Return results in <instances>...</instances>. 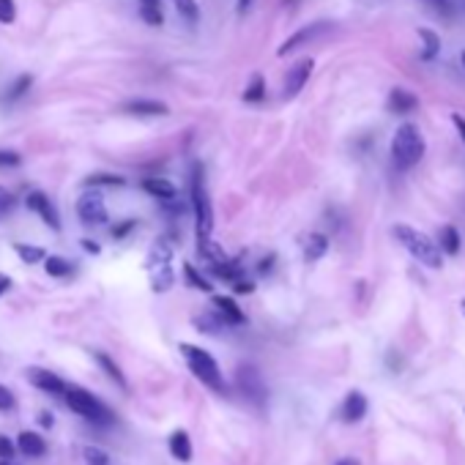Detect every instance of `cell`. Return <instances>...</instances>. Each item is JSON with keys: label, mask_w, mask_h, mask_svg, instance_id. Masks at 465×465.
<instances>
[{"label": "cell", "mask_w": 465, "mask_h": 465, "mask_svg": "<svg viewBox=\"0 0 465 465\" xmlns=\"http://www.w3.org/2000/svg\"><path fill=\"white\" fill-rule=\"evenodd\" d=\"M22 159L16 151H0V167H16Z\"/></svg>", "instance_id": "obj_42"}, {"label": "cell", "mask_w": 465, "mask_h": 465, "mask_svg": "<svg viewBox=\"0 0 465 465\" xmlns=\"http://www.w3.org/2000/svg\"><path fill=\"white\" fill-rule=\"evenodd\" d=\"M181 353H184V359H187V364H189L192 375H195L200 383H206V386H208V389H214V392H225L222 370H219L217 359H214L206 348H198V345L184 342V345H181Z\"/></svg>", "instance_id": "obj_3"}, {"label": "cell", "mask_w": 465, "mask_h": 465, "mask_svg": "<svg viewBox=\"0 0 465 465\" xmlns=\"http://www.w3.org/2000/svg\"><path fill=\"white\" fill-rule=\"evenodd\" d=\"M232 290H235V293H252V290H254V285H252V282H246V279H235V282H232Z\"/></svg>", "instance_id": "obj_43"}, {"label": "cell", "mask_w": 465, "mask_h": 465, "mask_svg": "<svg viewBox=\"0 0 465 465\" xmlns=\"http://www.w3.org/2000/svg\"><path fill=\"white\" fill-rule=\"evenodd\" d=\"M170 260H173V243H170L167 238H156V241L151 243V249H148L145 268H148V274H151V271L167 268V265H170Z\"/></svg>", "instance_id": "obj_11"}, {"label": "cell", "mask_w": 465, "mask_h": 465, "mask_svg": "<svg viewBox=\"0 0 465 465\" xmlns=\"http://www.w3.org/2000/svg\"><path fill=\"white\" fill-rule=\"evenodd\" d=\"M143 189H145L148 195H154L156 200H176V195H178V189H176L167 178H145V181H143Z\"/></svg>", "instance_id": "obj_20"}, {"label": "cell", "mask_w": 465, "mask_h": 465, "mask_svg": "<svg viewBox=\"0 0 465 465\" xmlns=\"http://www.w3.org/2000/svg\"><path fill=\"white\" fill-rule=\"evenodd\" d=\"M312 69H315V60H312V58H301V60H296V63L287 69V77H285V99L298 96V91L307 85Z\"/></svg>", "instance_id": "obj_7"}, {"label": "cell", "mask_w": 465, "mask_h": 465, "mask_svg": "<svg viewBox=\"0 0 465 465\" xmlns=\"http://www.w3.org/2000/svg\"><path fill=\"white\" fill-rule=\"evenodd\" d=\"M173 3H176V11L184 16V22L198 25V19H200V8H198V3H195V0H173Z\"/></svg>", "instance_id": "obj_31"}, {"label": "cell", "mask_w": 465, "mask_h": 465, "mask_svg": "<svg viewBox=\"0 0 465 465\" xmlns=\"http://www.w3.org/2000/svg\"><path fill=\"white\" fill-rule=\"evenodd\" d=\"M184 276H187V282H189V287H195V290H203V293H208L211 290V282L192 265V263H184Z\"/></svg>", "instance_id": "obj_29"}, {"label": "cell", "mask_w": 465, "mask_h": 465, "mask_svg": "<svg viewBox=\"0 0 465 465\" xmlns=\"http://www.w3.org/2000/svg\"><path fill=\"white\" fill-rule=\"evenodd\" d=\"M430 11H436L438 16H444V19H449L452 14H455V8H452V3L449 0H422Z\"/></svg>", "instance_id": "obj_36"}, {"label": "cell", "mask_w": 465, "mask_h": 465, "mask_svg": "<svg viewBox=\"0 0 465 465\" xmlns=\"http://www.w3.org/2000/svg\"><path fill=\"white\" fill-rule=\"evenodd\" d=\"M93 359L99 361V367H102V370H104V372H107V375H110V378H112V381H115V383H118L121 389H126V378H123L121 367H118V364H115V361H112V359H110L107 353L96 350V353H93Z\"/></svg>", "instance_id": "obj_27"}, {"label": "cell", "mask_w": 465, "mask_h": 465, "mask_svg": "<svg viewBox=\"0 0 465 465\" xmlns=\"http://www.w3.org/2000/svg\"><path fill=\"white\" fill-rule=\"evenodd\" d=\"M148 276H151V290H154V293H167V290L173 287V282H176L173 265H167V268H159V271H151Z\"/></svg>", "instance_id": "obj_24"}, {"label": "cell", "mask_w": 465, "mask_h": 465, "mask_svg": "<svg viewBox=\"0 0 465 465\" xmlns=\"http://www.w3.org/2000/svg\"><path fill=\"white\" fill-rule=\"evenodd\" d=\"M25 203H27V208H30V211H36V214L44 219V225H47L49 230H60V217H58V211H55L52 200H49L44 192H30Z\"/></svg>", "instance_id": "obj_8"}, {"label": "cell", "mask_w": 465, "mask_h": 465, "mask_svg": "<svg viewBox=\"0 0 465 465\" xmlns=\"http://www.w3.org/2000/svg\"><path fill=\"white\" fill-rule=\"evenodd\" d=\"M249 3H252V0H238V11H241V14H243V11H246V8H249Z\"/></svg>", "instance_id": "obj_51"}, {"label": "cell", "mask_w": 465, "mask_h": 465, "mask_svg": "<svg viewBox=\"0 0 465 465\" xmlns=\"http://www.w3.org/2000/svg\"><path fill=\"white\" fill-rule=\"evenodd\" d=\"M367 408H370L367 397H364L361 392H350V394L342 400V405H339V419H342L345 425H356V422L364 419Z\"/></svg>", "instance_id": "obj_9"}, {"label": "cell", "mask_w": 465, "mask_h": 465, "mask_svg": "<svg viewBox=\"0 0 465 465\" xmlns=\"http://www.w3.org/2000/svg\"><path fill=\"white\" fill-rule=\"evenodd\" d=\"M337 465H361V463H359V460H353V457H342Z\"/></svg>", "instance_id": "obj_49"}, {"label": "cell", "mask_w": 465, "mask_h": 465, "mask_svg": "<svg viewBox=\"0 0 465 465\" xmlns=\"http://www.w3.org/2000/svg\"><path fill=\"white\" fill-rule=\"evenodd\" d=\"M198 254H200L203 260H208L211 265H219V263L228 260L222 243H217L211 235H198Z\"/></svg>", "instance_id": "obj_18"}, {"label": "cell", "mask_w": 465, "mask_h": 465, "mask_svg": "<svg viewBox=\"0 0 465 465\" xmlns=\"http://www.w3.org/2000/svg\"><path fill=\"white\" fill-rule=\"evenodd\" d=\"M85 184L88 187H126V178L110 176V173H96V176H88Z\"/></svg>", "instance_id": "obj_32"}, {"label": "cell", "mask_w": 465, "mask_h": 465, "mask_svg": "<svg viewBox=\"0 0 465 465\" xmlns=\"http://www.w3.org/2000/svg\"><path fill=\"white\" fill-rule=\"evenodd\" d=\"M167 444H170V455H173L178 463H189V460H192V441H189V433H187V430H176Z\"/></svg>", "instance_id": "obj_19"}, {"label": "cell", "mask_w": 465, "mask_h": 465, "mask_svg": "<svg viewBox=\"0 0 465 465\" xmlns=\"http://www.w3.org/2000/svg\"><path fill=\"white\" fill-rule=\"evenodd\" d=\"M392 235L397 238V243H403L422 265L427 268H441L444 265V249L422 230H414L411 225H394Z\"/></svg>", "instance_id": "obj_1"}, {"label": "cell", "mask_w": 465, "mask_h": 465, "mask_svg": "<svg viewBox=\"0 0 465 465\" xmlns=\"http://www.w3.org/2000/svg\"><path fill=\"white\" fill-rule=\"evenodd\" d=\"M123 112H129V115H167L170 107L156 99H134V102L123 104Z\"/></svg>", "instance_id": "obj_16"}, {"label": "cell", "mask_w": 465, "mask_h": 465, "mask_svg": "<svg viewBox=\"0 0 465 465\" xmlns=\"http://www.w3.org/2000/svg\"><path fill=\"white\" fill-rule=\"evenodd\" d=\"M452 123L457 126V132H460V137H463V143H465V118L463 115H452Z\"/></svg>", "instance_id": "obj_46"}, {"label": "cell", "mask_w": 465, "mask_h": 465, "mask_svg": "<svg viewBox=\"0 0 465 465\" xmlns=\"http://www.w3.org/2000/svg\"><path fill=\"white\" fill-rule=\"evenodd\" d=\"M419 38L425 41V52H422V58H425V60H433V58L438 55V49H441V38H438L433 30H427V27H422V30H419Z\"/></svg>", "instance_id": "obj_28"}, {"label": "cell", "mask_w": 465, "mask_h": 465, "mask_svg": "<svg viewBox=\"0 0 465 465\" xmlns=\"http://www.w3.org/2000/svg\"><path fill=\"white\" fill-rule=\"evenodd\" d=\"M263 96H265V80H263L260 74H254L252 82H249V88L243 91V102L257 104V102H263Z\"/></svg>", "instance_id": "obj_30"}, {"label": "cell", "mask_w": 465, "mask_h": 465, "mask_svg": "<svg viewBox=\"0 0 465 465\" xmlns=\"http://www.w3.org/2000/svg\"><path fill=\"white\" fill-rule=\"evenodd\" d=\"M11 285H14L11 276H8V274H0V296H5V293L11 290Z\"/></svg>", "instance_id": "obj_45"}, {"label": "cell", "mask_w": 465, "mask_h": 465, "mask_svg": "<svg viewBox=\"0 0 465 465\" xmlns=\"http://www.w3.org/2000/svg\"><path fill=\"white\" fill-rule=\"evenodd\" d=\"M41 425L49 427V425H52V416H49V414H41Z\"/></svg>", "instance_id": "obj_50"}, {"label": "cell", "mask_w": 465, "mask_h": 465, "mask_svg": "<svg viewBox=\"0 0 465 465\" xmlns=\"http://www.w3.org/2000/svg\"><path fill=\"white\" fill-rule=\"evenodd\" d=\"M386 107H389V112L405 115V112H411V110H416V107H419V99H416L411 91H405V88H394V91L389 93Z\"/></svg>", "instance_id": "obj_15"}, {"label": "cell", "mask_w": 465, "mask_h": 465, "mask_svg": "<svg viewBox=\"0 0 465 465\" xmlns=\"http://www.w3.org/2000/svg\"><path fill=\"white\" fill-rule=\"evenodd\" d=\"M460 309H463V315H465V298H463V304H460Z\"/></svg>", "instance_id": "obj_53"}, {"label": "cell", "mask_w": 465, "mask_h": 465, "mask_svg": "<svg viewBox=\"0 0 465 465\" xmlns=\"http://www.w3.org/2000/svg\"><path fill=\"white\" fill-rule=\"evenodd\" d=\"M19 452V446L11 441V438H5V436H0V460H14V455Z\"/></svg>", "instance_id": "obj_39"}, {"label": "cell", "mask_w": 465, "mask_h": 465, "mask_svg": "<svg viewBox=\"0 0 465 465\" xmlns=\"http://www.w3.org/2000/svg\"><path fill=\"white\" fill-rule=\"evenodd\" d=\"M463 66H465V52H463Z\"/></svg>", "instance_id": "obj_55"}, {"label": "cell", "mask_w": 465, "mask_h": 465, "mask_svg": "<svg viewBox=\"0 0 465 465\" xmlns=\"http://www.w3.org/2000/svg\"><path fill=\"white\" fill-rule=\"evenodd\" d=\"M27 381L36 386V389H41V392H47V394H66V383L55 375V372H49V370H41V367H33V370H27Z\"/></svg>", "instance_id": "obj_10"}, {"label": "cell", "mask_w": 465, "mask_h": 465, "mask_svg": "<svg viewBox=\"0 0 465 465\" xmlns=\"http://www.w3.org/2000/svg\"><path fill=\"white\" fill-rule=\"evenodd\" d=\"M323 30H326V25H323V22H318V25H309V27H301L298 33H293L290 38H285V41H282V47L276 49V55H279V58H285L287 52H293V49H298L301 44L312 41V38H315V36H320Z\"/></svg>", "instance_id": "obj_13"}, {"label": "cell", "mask_w": 465, "mask_h": 465, "mask_svg": "<svg viewBox=\"0 0 465 465\" xmlns=\"http://www.w3.org/2000/svg\"><path fill=\"white\" fill-rule=\"evenodd\" d=\"M82 246H85V252L99 254V243H96V241H88V238H85V241H82Z\"/></svg>", "instance_id": "obj_48"}, {"label": "cell", "mask_w": 465, "mask_h": 465, "mask_svg": "<svg viewBox=\"0 0 465 465\" xmlns=\"http://www.w3.org/2000/svg\"><path fill=\"white\" fill-rule=\"evenodd\" d=\"M30 82H33V77H30V74H22L16 82H11V85H8V91H5V99H19V96H22V93L30 88Z\"/></svg>", "instance_id": "obj_35"}, {"label": "cell", "mask_w": 465, "mask_h": 465, "mask_svg": "<svg viewBox=\"0 0 465 465\" xmlns=\"http://www.w3.org/2000/svg\"><path fill=\"white\" fill-rule=\"evenodd\" d=\"M11 408H14V394L8 392V386L0 383V414H5V411H11Z\"/></svg>", "instance_id": "obj_40"}, {"label": "cell", "mask_w": 465, "mask_h": 465, "mask_svg": "<svg viewBox=\"0 0 465 465\" xmlns=\"http://www.w3.org/2000/svg\"><path fill=\"white\" fill-rule=\"evenodd\" d=\"M192 206H195V217H198V235H211L214 211H211V200L206 192L203 167H195V173H192Z\"/></svg>", "instance_id": "obj_5"}, {"label": "cell", "mask_w": 465, "mask_h": 465, "mask_svg": "<svg viewBox=\"0 0 465 465\" xmlns=\"http://www.w3.org/2000/svg\"><path fill=\"white\" fill-rule=\"evenodd\" d=\"M85 463L88 465H110V457H107L102 449L88 446V449H85Z\"/></svg>", "instance_id": "obj_38"}, {"label": "cell", "mask_w": 465, "mask_h": 465, "mask_svg": "<svg viewBox=\"0 0 465 465\" xmlns=\"http://www.w3.org/2000/svg\"><path fill=\"white\" fill-rule=\"evenodd\" d=\"M285 3H296V0H285Z\"/></svg>", "instance_id": "obj_54"}, {"label": "cell", "mask_w": 465, "mask_h": 465, "mask_svg": "<svg viewBox=\"0 0 465 465\" xmlns=\"http://www.w3.org/2000/svg\"><path fill=\"white\" fill-rule=\"evenodd\" d=\"M16 19V3L14 0H0V22L11 25Z\"/></svg>", "instance_id": "obj_37"}, {"label": "cell", "mask_w": 465, "mask_h": 465, "mask_svg": "<svg viewBox=\"0 0 465 465\" xmlns=\"http://www.w3.org/2000/svg\"><path fill=\"white\" fill-rule=\"evenodd\" d=\"M14 252L19 254V260L25 265H36V263H44L47 260V252L41 246H30V243H14Z\"/></svg>", "instance_id": "obj_25"}, {"label": "cell", "mask_w": 465, "mask_h": 465, "mask_svg": "<svg viewBox=\"0 0 465 465\" xmlns=\"http://www.w3.org/2000/svg\"><path fill=\"white\" fill-rule=\"evenodd\" d=\"M271 263H274V254H268L265 260H260V265H257V271H260V274H268V271H271Z\"/></svg>", "instance_id": "obj_47"}, {"label": "cell", "mask_w": 465, "mask_h": 465, "mask_svg": "<svg viewBox=\"0 0 465 465\" xmlns=\"http://www.w3.org/2000/svg\"><path fill=\"white\" fill-rule=\"evenodd\" d=\"M66 405L77 414V416H82V419H88L91 425H99V427H107V425H112L115 422V416H112V411L104 405V403H99L91 392H85V389H80V386H69L66 389Z\"/></svg>", "instance_id": "obj_4"}, {"label": "cell", "mask_w": 465, "mask_h": 465, "mask_svg": "<svg viewBox=\"0 0 465 465\" xmlns=\"http://www.w3.org/2000/svg\"><path fill=\"white\" fill-rule=\"evenodd\" d=\"M0 465H14L11 460H0Z\"/></svg>", "instance_id": "obj_52"}, {"label": "cell", "mask_w": 465, "mask_h": 465, "mask_svg": "<svg viewBox=\"0 0 465 465\" xmlns=\"http://www.w3.org/2000/svg\"><path fill=\"white\" fill-rule=\"evenodd\" d=\"M329 252V238L323 232H309L304 241V260H320Z\"/></svg>", "instance_id": "obj_21"}, {"label": "cell", "mask_w": 465, "mask_h": 465, "mask_svg": "<svg viewBox=\"0 0 465 465\" xmlns=\"http://www.w3.org/2000/svg\"><path fill=\"white\" fill-rule=\"evenodd\" d=\"M140 3V16L145 25H165V14H162V0H137Z\"/></svg>", "instance_id": "obj_22"}, {"label": "cell", "mask_w": 465, "mask_h": 465, "mask_svg": "<svg viewBox=\"0 0 465 465\" xmlns=\"http://www.w3.org/2000/svg\"><path fill=\"white\" fill-rule=\"evenodd\" d=\"M77 217L82 219V225L99 228L107 225V208H104V198L99 192H85L77 200Z\"/></svg>", "instance_id": "obj_6"}, {"label": "cell", "mask_w": 465, "mask_h": 465, "mask_svg": "<svg viewBox=\"0 0 465 465\" xmlns=\"http://www.w3.org/2000/svg\"><path fill=\"white\" fill-rule=\"evenodd\" d=\"M211 304H214V312H217L225 323H230V326H241V323H243V312L238 309V304H235L232 298H228V296H214Z\"/></svg>", "instance_id": "obj_17"}, {"label": "cell", "mask_w": 465, "mask_h": 465, "mask_svg": "<svg viewBox=\"0 0 465 465\" xmlns=\"http://www.w3.org/2000/svg\"><path fill=\"white\" fill-rule=\"evenodd\" d=\"M195 326H198L200 331H206V334H217V331L225 326V320L214 312V315H200V318H195Z\"/></svg>", "instance_id": "obj_34"}, {"label": "cell", "mask_w": 465, "mask_h": 465, "mask_svg": "<svg viewBox=\"0 0 465 465\" xmlns=\"http://www.w3.org/2000/svg\"><path fill=\"white\" fill-rule=\"evenodd\" d=\"M11 206H14V198H11V192L5 189V187H0V219L11 211Z\"/></svg>", "instance_id": "obj_41"}, {"label": "cell", "mask_w": 465, "mask_h": 465, "mask_svg": "<svg viewBox=\"0 0 465 465\" xmlns=\"http://www.w3.org/2000/svg\"><path fill=\"white\" fill-rule=\"evenodd\" d=\"M425 156V137L419 126L403 123L392 137V162L397 170H411Z\"/></svg>", "instance_id": "obj_2"}, {"label": "cell", "mask_w": 465, "mask_h": 465, "mask_svg": "<svg viewBox=\"0 0 465 465\" xmlns=\"http://www.w3.org/2000/svg\"><path fill=\"white\" fill-rule=\"evenodd\" d=\"M211 274H217V276H222L228 282H235V279H241V265L235 260H225L219 265H211Z\"/></svg>", "instance_id": "obj_33"}, {"label": "cell", "mask_w": 465, "mask_h": 465, "mask_svg": "<svg viewBox=\"0 0 465 465\" xmlns=\"http://www.w3.org/2000/svg\"><path fill=\"white\" fill-rule=\"evenodd\" d=\"M129 230H134V219H126L123 225H118V228L112 230V235H115V238H123V235H126Z\"/></svg>", "instance_id": "obj_44"}, {"label": "cell", "mask_w": 465, "mask_h": 465, "mask_svg": "<svg viewBox=\"0 0 465 465\" xmlns=\"http://www.w3.org/2000/svg\"><path fill=\"white\" fill-rule=\"evenodd\" d=\"M44 268H47L49 276H69V274H74V263L66 260V257H58V254H47Z\"/></svg>", "instance_id": "obj_26"}, {"label": "cell", "mask_w": 465, "mask_h": 465, "mask_svg": "<svg viewBox=\"0 0 465 465\" xmlns=\"http://www.w3.org/2000/svg\"><path fill=\"white\" fill-rule=\"evenodd\" d=\"M238 386H241V392H243L252 403H263V397H265V386H263V381H260V375H257V370H254V367H243V370H238Z\"/></svg>", "instance_id": "obj_12"}, {"label": "cell", "mask_w": 465, "mask_h": 465, "mask_svg": "<svg viewBox=\"0 0 465 465\" xmlns=\"http://www.w3.org/2000/svg\"><path fill=\"white\" fill-rule=\"evenodd\" d=\"M16 446H19V455H25V457H44L47 455V441L38 433H33V430L19 433L16 436Z\"/></svg>", "instance_id": "obj_14"}, {"label": "cell", "mask_w": 465, "mask_h": 465, "mask_svg": "<svg viewBox=\"0 0 465 465\" xmlns=\"http://www.w3.org/2000/svg\"><path fill=\"white\" fill-rule=\"evenodd\" d=\"M438 246H441L446 254H457V252H460V232H457V228L444 225V228L438 230Z\"/></svg>", "instance_id": "obj_23"}]
</instances>
